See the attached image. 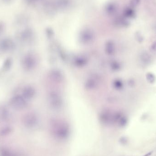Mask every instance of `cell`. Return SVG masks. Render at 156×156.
Here are the masks:
<instances>
[{
	"label": "cell",
	"mask_w": 156,
	"mask_h": 156,
	"mask_svg": "<svg viewBox=\"0 0 156 156\" xmlns=\"http://www.w3.org/2000/svg\"><path fill=\"white\" fill-rule=\"evenodd\" d=\"M50 130L53 137L58 140H66L70 134V129L66 122L61 120H54L51 122Z\"/></svg>",
	"instance_id": "obj_1"
},
{
	"label": "cell",
	"mask_w": 156,
	"mask_h": 156,
	"mask_svg": "<svg viewBox=\"0 0 156 156\" xmlns=\"http://www.w3.org/2000/svg\"><path fill=\"white\" fill-rule=\"evenodd\" d=\"M47 101L49 106L54 110H59L61 108L63 101L61 94L56 91H51L49 93Z\"/></svg>",
	"instance_id": "obj_2"
},
{
	"label": "cell",
	"mask_w": 156,
	"mask_h": 156,
	"mask_svg": "<svg viewBox=\"0 0 156 156\" xmlns=\"http://www.w3.org/2000/svg\"><path fill=\"white\" fill-rule=\"evenodd\" d=\"M28 101L22 95H16L10 99L9 105L16 111H22L28 106Z\"/></svg>",
	"instance_id": "obj_3"
},
{
	"label": "cell",
	"mask_w": 156,
	"mask_h": 156,
	"mask_svg": "<svg viewBox=\"0 0 156 156\" xmlns=\"http://www.w3.org/2000/svg\"><path fill=\"white\" fill-rule=\"evenodd\" d=\"M38 61L34 53L29 52L23 57L22 59V66L24 70L30 71L37 66Z\"/></svg>",
	"instance_id": "obj_4"
},
{
	"label": "cell",
	"mask_w": 156,
	"mask_h": 156,
	"mask_svg": "<svg viewBox=\"0 0 156 156\" xmlns=\"http://www.w3.org/2000/svg\"><path fill=\"white\" fill-rule=\"evenodd\" d=\"M38 115L34 112H31L24 115L22 118V122L27 128L34 129L38 126L39 123Z\"/></svg>",
	"instance_id": "obj_5"
},
{
	"label": "cell",
	"mask_w": 156,
	"mask_h": 156,
	"mask_svg": "<svg viewBox=\"0 0 156 156\" xmlns=\"http://www.w3.org/2000/svg\"><path fill=\"white\" fill-rule=\"evenodd\" d=\"M15 48V43L11 39L8 38L3 39L0 42V50L3 52L12 51Z\"/></svg>",
	"instance_id": "obj_6"
},
{
	"label": "cell",
	"mask_w": 156,
	"mask_h": 156,
	"mask_svg": "<svg viewBox=\"0 0 156 156\" xmlns=\"http://www.w3.org/2000/svg\"><path fill=\"white\" fill-rule=\"evenodd\" d=\"M36 95V90L34 86L29 85H26L23 88L22 95L27 101L34 99Z\"/></svg>",
	"instance_id": "obj_7"
},
{
	"label": "cell",
	"mask_w": 156,
	"mask_h": 156,
	"mask_svg": "<svg viewBox=\"0 0 156 156\" xmlns=\"http://www.w3.org/2000/svg\"><path fill=\"white\" fill-rule=\"evenodd\" d=\"M0 156H27L25 153L17 151L9 147H1L0 148Z\"/></svg>",
	"instance_id": "obj_8"
},
{
	"label": "cell",
	"mask_w": 156,
	"mask_h": 156,
	"mask_svg": "<svg viewBox=\"0 0 156 156\" xmlns=\"http://www.w3.org/2000/svg\"><path fill=\"white\" fill-rule=\"evenodd\" d=\"M50 79L53 82L60 83L63 79V75L61 70L58 69H52L50 74Z\"/></svg>",
	"instance_id": "obj_9"
},
{
	"label": "cell",
	"mask_w": 156,
	"mask_h": 156,
	"mask_svg": "<svg viewBox=\"0 0 156 156\" xmlns=\"http://www.w3.org/2000/svg\"><path fill=\"white\" fill-rule=\"evenodd\" d=\"M140 60L142 64L148 65L151 63L152 58L149 53L146 51L142 52L140 55Z\"/></svg>",
	"instance_id": "obj_10"
},
{
	"label": "cell",
	"mask_w": 156,
	"mask_h": 156,
	"mask_svg": "<svg viewBox=\"0 0 156 156\" xmlns=\"http://www.w3.org/2000/svg\"><path fill=\"white\" fill-rule=\"evenodd\" d=\"M31 34L28 31L22 32L19 35V39L24 43H28L31 39Z\"/></svg>",
	"instance_id": "obj_11"
},
{
	"label": "cell",
	"mask_w": 156,
	"mask_h": 156,
	"mask_svg": "<svg viewBox=\"0 0 156 156\" xmlns=\"http://www.w3.org/2000/svg\"><path fill=\"white\" fill-rule=\"evenodd\" d=\"M13 64V61L11 58H7L5 59L2 65V69L4 71L10 70Z\"/></svg>",
	"instance_id": "obj_12"
},
{
	"label": "cell",
	"mask_w": 156,
	"mask_h": 156,
	"mask_svg": "<svg viewBox=\"0 0 156 156\" xmlns=\"http://www.w3.org/2000/svg\"><path fill=\"white\" fill-rule=\"evenodd\" d=\"M98 82L94 79H88L85 83V87L89 90H93L97 86Z\"/></svg>",
	"instance_id": "obj_13"
},
{
	"label": "cell",
	"mask_w": 156,
	"mask_h": 156,
	"mask_svg": "<svg viewBox=\"0 0 156 156\" xmlns=\"http://www.w3.org/2000/svg\"><path fill=\"white\" fill-rule=\"evenodd\" d=\"M10 116L9 111L5 108H2L0 110V118L1 119L7 121L9 119Z\"/></svg>",
	"instance_id": "obj_14"
},
{
	"label": "cell",
	"mask_w": 156,
	"mask_h": 156,
	"mask_svg": "<svg viewBox=\"0 0 156 156\" xmlns=\"http://www.w3.org/2000/svg\"><path fill=\"white\" fill-rule=\"evenodd\" d=\"M12 130V129L9 126H6L1 128L0 130V136H6L11 133Z\"/></svg>",
	"instance_id": "obj_15"
},
{
	"label": "cell",
	"mask_w": 156,
	"mask_h": 156,
	"mask_svg": "<svg viewBox=\"0 0 156 156\" xmlns=\"http://www.w3.org/2000/svg\"><path fill=\"white\" fill-rule=\"evenodd\" d=\"M125 15L127 17H134L136 15L135 11L133 9V7L128 8L125 9Z\"/></svg>",
	"instance_id": "obj_16"
},
{
	"label": "cell",
	"mask_w": 156,
	"mask_h": 156,
	"mask_svg": "<svg viewBox=\"0 0 156 156\" xmlns=\"http://www.w3.org/2000/svg\"><path fill=\"white\" fill-rule=\"evenodd\" d=\"M146 78L147 82L150 84H153L156 81V77L155 75L152 73H147L146 75Z\"/></svg>",
	"instance_id": "obj_17"
},
{
	"label": "cell",
	"mask_w": 156,
	"mask_h": 156,
	"mask_svg": "<svg viewBox=\"0 0 156 156\" xmlns=\"http://www.w3.org/2000/svg\"><path fill=\"white\" fill-rule=\"evenodd\" d=\"M75 63L78 66H83L86 63L87 60L84 57H79L75 59Z\"/></svg>",
	"instance_id": "obj_18"
},
{
	"label": "cell",
	"mask_w": 156,
	"mask_h": 156,
	"mask_svg": "<svg viewBox=\"0 0 156 156\" xmlns=\"http://www.w3.org/2000/svg\"><path fill=\"white\" fill-rule=\"evenodd\" d=\"M106 50L107 53H108L109 55L113 54L115 51V47L113 44L110 43L108 44L107 45Z\"/></svg>",
	"instance_id": "obj_19"
},
{
	"label": "cell",
	"mask_w": 156,
	"mask_h": 156,
	"mask_svg": "<svg viewBox=\"0 0 156 156\" xmlns=\"http://www.w3.org/2000/svg\"><path fill=\"white\" fill-rule=\"evenodd\" d=\"M114 85L116 89H117V90H121V89H122L123 87V83L122 81H121V80L117 79L114 81Z\"/></svg>",
	"instance_id": "obj_20"
},
{
	"label": "cell",
	"mask_w": 156,
	"mask_h": 156,
	"mask_svg": "<svg viewBox=\"0 0 156 156\" xmlns=\"http://www.w3.org/2000/svg\"><path fill=\"white\" fill-rule=\"evenodd\" d=\"M140 1L141 0H130V4L131 7H135L139 4Z\"/></svg>",
	"instance_id": "obj_21"
},
{
	"label": "cell",
	"mask_w": 156,
	"mask_h": 156,
	"mask_svg": "<svg viewBox=\"0 0 156 156\" xmlns=\"http://www.w3.org/2000/svg\"><path fill=\"white\" fill-rule=\"evenodd\" d=\"M136 40L138 41L139 43H141L143 41V38L142 36L141 35V34L139 32L136 33Z\"/></svg>",
	"instance_id": "obj_22"
},
{
	"label": "cell",
	"mask_w": 156,
	"mask_h": 156,
	"mask_svg": "<svg viewBox=\"0 0 156 156\" xmlns=\"http://www.w3.org/2000/svg\"><path fill=\"white\" fill-rule=\"evenodd\" d=\"M150 50L152 52H156V41L153 42L150 47Z\"/></svg>",
	"instance_id": "obj_23"
},
{
	"label": "cell",
	"mask_w": 156,
	"mask_h": 156,
	"mask_svg": "<svg viewBox=\"0 0 156 156\" xmlns=\"http://www.w3.org/2000/svg\"><path fill=\"white\" fill-rule=\"evenodd\" d=\"M152 152H148V153H147L145 155H144L143 156H150L152 154Z\"/></svg>",
	"instance_id": "obj_24"
}]
</instances>
